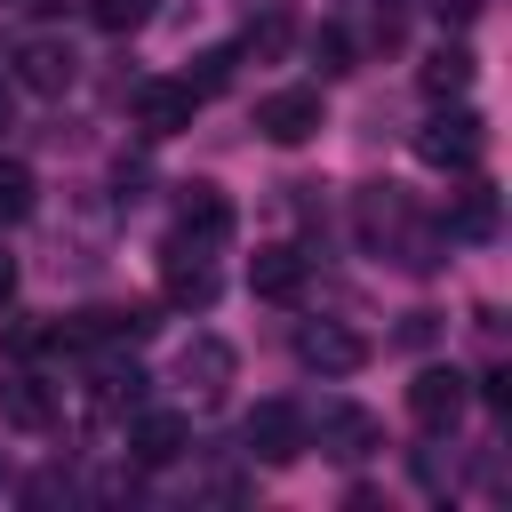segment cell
Instances as JSON below:
<instances>
[{"instance_id": "ffe728a7", "label": "cell", "mask_w": 512, "mask_h": 512, "mask_svg": "<svg viewBox=\"0 0 512 512\" xmlns=\"http://www.w3.org/2000/svg\"><path fill=\"white\" fill-rule=\"evenodd\" d=\"M312 64H320V80L352 72V32H344V24H320V32H312Z\"/></svg>"}, {"instance_id": "4dcf8cb0", "label": "cell", "mask_w": 512, "mask_h": 512, "mask_svg": "<svg viewBox=\"0 0 512 512\" xmlns=\"http://www.w3.org/2000/svg\"><path fill=\"white\" fill-rule=\"evenodd\" d=\"M0 120H8V88H0Z\"/></svg>"}, {"instance_id": "ac0fdd59", "label": "cell", "mask_w": 512, "mask_h": 512, "mask_svg": "<svg viewBox=\"0 0 512 512\" xmlns=\"http://www.w3.org/2000/svg\"><path fill=\"white\" fill-rule=\"evenodd\" d=\"M56 408H48V392H40V376H8L0 384V424H16V432H40Z\"/></svg>"}, {"instance_id": "cb8c5ba5", "label": "cell", "mask_w": 512, "mask_h": 512, "mask_svg": "<svg viewBox=\"0 0 512 512\" xmlns=\"http://www.w3.org/2000/svg\"><path fill=\"white\" fill-rule=\"evenodd\" d=\"M280 48H288V16L272 8V16H256V24H248V56H280Z\"/></svg>"}, {"instance_id": "f1b7e54d", "label": "cell", "mask_w": 512, "mask_h": 512, "mask_svg": "<svg viewBox=\"0 0 512 512\" xmlns=\"http://www.w3.org/2000/svg\"><path fill=\"white\" fill-rule=\"evenodd\" d=\"M16 296V256H0V304Z\"/></svg>"}, {"instance_id": "1f68e13d", "label": "cell", "mask_w": 512, "mask_h": 512, "mask_svg": "<svg viewBox=\"0 0 512 512\" xmlns=\"http://www.w3.org/2000/svg\"><path fill=\"white\" fill-rule=\"evenodd\" d=\"M0 488H8V456H0Z\"/></svg>"}, {"instance_id": "4fadbf2b", "label": "cell", "mask_w": 512, "mask_h": 512, "mask_svg": "<svg viewBox=\"0 0 512 512\" xmlns=\"http://www.w3.org/2000/svg\"><path fill=\"white\" fill-rule=\"evenodd\" d=\"M448 240H496V184L472 176L464 192H448V216H440Z\"/></svg>"}, {"instance_id": "9c48e42d", "label": "cell", "mask_w": 512, "mask_h": 512, "mask_svg": "<svg viewBox=\"0 0 512 512\" xmlns=\"http://www.w3.org/2000/svg\"><path fill=\"white\" fill-rule=\"evenodd\" d=\"M176 240L200 248V256H216V248L232 240V200H224L216 184H184V200H176Z\"/></svg>"}, {"instance_id": "484cf974", "label": "cell", "mask_w": 512, "mask_h": 512, "mask_svg": "<svg viewBox=\"0 0 512 512\" xmlns=\"http://www.w3.org/2000/svg\"><path fill=\"white\" fill-rule=\"evenodd\" d=\"M480 400L504 416V408H512V368H488V376H480Z\"/></svg>"}, {"instance_id": "3957f363", "label": "cell", "mask_w": 512, "mask_h": 512, "mask_svg": "<svg viewBox=\"0 0 512 512\" xmlns=\"http://www.w3.org/2000/svg\"><path fill=\"white\" fill-rule=\"evenodd\" d=\"M464 408H472V376H464V368H416V384H408V416H416L432 440L456 432Z\"/></svg>"}, {"instance_id": "44dd1931", "label": "cell", "mask_w": 512, "mask_h": 512, "mask_svg": "<svg viewBox=\"0 0 512 512\" xmlns=\"http://www.w3.org/2000/svg\"><path fill=\"white\" fill-rule=\"evenodd\" d=\"M88 16H96L104 32H136V24L152 16V0H88Z\"/></svg>"}, {"instance_id": "7a4b0ae2", "label": "cell", "mask_w": 512, "mask_h": 512, "mask_svg": "<svg viewBox=\"0 0 512 512\" xmlns=\"http://www.w3.org/2000/svg\"><path fill=\"white\" fill-rule=\"evenodd\" d=\"M480 152H488V128H480V112H432L424 128H416V160L424 168H448V176H472L480 168Z\"/></svg>"}, {"instance_id": "8992f818", "label": "cell", "mask_w": 512, "mask_h": 512, "mask_svg": "<svg viewBox=\"0 0 512 512\" xmlns=\"http://www.w3.org/2000/svg\"><path fill=\"white\" fill-rule=\"evenodd\" d=\"M296 360L312 376H352V368H368V336L344 320H296Z\"/></svg>"}, {"instance_id": "f546056e", "label": "cell", "mask_w": 512, "mask_h": 512, "mask_svg": "<svg viewBox=\"0 0 512 512\" xmlns=\"http://www.w3.org/2000/svg\"><path fill=\"white\" fill-rule=\"evenodd\" d=\"M24 8H64V0H24Z\"/></svg>"}, {"instance_id": "6da1fadb", "label": "cell", "mask_w": 512, "mask_h": 512, "mask_svg": "<svg viewBox=\"0 0 512 512\" xmlns=\"http://www.w3.org/2000/svg\"><path fill=\"white\" fill-rule=\"evenodd\" d=\"M352 232H360L368 256H384V264H400V272H440V264H448V232H440L400 184H360V192H352Z\"/></svg>"}, {"instance_id": "4316f807", "label": "cell", "mask_w": 512, "mask_h": 512, "mask_svg": "<svg viewBox=\"0 0 512 512\" xmlns=\"http://www.w3.org/2000/svg\"><path fill=\"white\" fill-rule=\"evenodd\" d=\"M432 336H440V312H408L400 320V344H432Z\"/></svg>"}, {"instance_id": "52a82bcc", "label": "cell", "mask_w": 512, "mask_h": 512, "mask_svg": "<svg viewBox=\"0 0 512 512\" xmlns=\"http://www.w3.org/2000/svg\"><path fill=\"white\" fill-rule=\"evenodd\" d=\"M304 440H320L336 464H360V456H376V448H384V424H376L360 400H328V408H320V424H304Z\"/></svg>"}, {"instance_id": "603a6c76", "label": "cell", "mask_w": 512, "mask_h": 512, "mask_svg": "<svg viewBox=\"0 0 512 512\" xmlns=\"http://www.w3.org/2000/svg\"><path fill=\"white\" fill-rule=\"evenodd\" d=\"M368 24H376V48H400V32H408V0H368Z\"/></svg>"}, {"instance_id": "7402d4cb", "label": "cell", "mask_w": 512, "mask_h": 512, "mask_svg": "<svg viewBox=\"0 0 512 512\" xmlns=\"http://www.w3.org/2000/svg\"><path fill=\"white\" fill-rule=\"evenodd\" d=\"M232 64H240V48H208V56H200V72H192V96H216V88L232 80Z\"/></svg>"}, {"instance_id": "7c38bea8", "label": "cell", "mask_w": 512, "mask_h": 512, "mask_svg": "<svg viewBox=\"0 0 512 512\" xmlns=\"http://www.w3.org/2000/svg\"><path fill=\"white\" fill-rule=\"evenodd\" d=\"M248 288H256L264 304H296V296H304V248H288V240H280V248H256V256H248Z\"/></svg>"}, {"instance_id": "5b68a950", "label": "cell", "mask_w": 512, "mask_h": 512, "mask_svg": "<svg viewBox=\"0 0 512 512\" xmlns=\"http://www.w3.org/2000/svg\"><path fill=\"white\" fill-rule=\"evenodd\" d=\"M320 128H328L320 88H272V96H256V136L264 144H312Z\"/></svg>"}, {"instance_id": "d4e9b609", "label": "cell", "mask_w": 512, "mask_h": 512, "mask_svg": "<svg viewBox=\"0 0 512 512\" xmlns=\"http://www.w3.org/2000/svg\"><path fill=\"white\" fill-rule=\"evenodd\" d=\"M416 480H424L432 496H448V488H456V464H448L440 448H424V456H416Z\"/></svg>"}, {"instance_id": "5bb4252c", "label": "cell", "mask_w": 512, "mask_h": 512, "mask_svg": "<svg viewBox=\"0 0 512 512\" xmlns=\"http://www.w3.org/2000/svg\"><path fill=\"white\" fill-rule=\"evenodd\" d=\"M232 368H240V352H232L224 336H192V344L176 352V376H184L192 392H224V384H232Z\"/></svg>"}, {"instance_id": "e0dca14e", "label": "cell", "mask_w": 512, "mask_h": 512, "mask_svg": "<svg viewBox=\"0 0 512 512\" xmlns=\"http://www.w3.org/2000/svg\"><path fill=\"white\" fill-rule=\"evenodd\" d=\"M88 400H96V416H136V408H144V368H136V360H104Z\"/></svg>"}, {"instance_id": "ba28073f", "label": "cell", "mask_w": 512, "mask_h": 512, "mask_svg": "<svg viewBox=\"0 0 512 512\" xmlns=\"http://www.w3.org/2000/svg\"><path fill=\"white\" fill-rule=\"evenodd\" d=\"M312 440H304V408L296 400H256L248 408V456L256 464H296Z\"/></svg>"}, {"instance_id": "9a60e30c", "label": "cell", "mask_w": 512, "mask_h": 512, "mask_svg": "<svg viewBox=\"0 0 512 512\" xmlns=\"http://www.w3.org/2000/svg\"><path fill=\"white\" fill-rule=\"evenodd\" d=\"M168 296H176V304H192V312H208V304H216V272H208V256H200V248H184V240H168Z\"/></svg>"}, {"instance_id": "8fae6325", "label": "cell", "mask_w": 512, "mask_h": 512, "mask_svg": "<svg viewBox=\"0 0 512 512\" xmlns=\"http://www.w3.org/2000/svg\"><path fill=\"white\" fill-rule=\"evenodd\" d=\"M72 72H80L72 40H24V48H16V80H24L32 96H64Z\"/></svg>"}, {"instance_id": "d6986e66", "label": "cell", "mask_w": 512, "mask_h": 512, "mask_svg": "<svg viewBox=\"0 0 512 512\" xmlns=\"http://www.w3.org/2000/svg\"><path fill=\"white\" fill-rule=\"evenodd\" d=\"M32 192H40L32 168H24V160H0V224H24V216H32Z\"/></svg>"}, {"instance_id": "2e32d148", "label": "cell", "mask_w": 512, "mask_h": 512, "mask_svg": "<svg viewBox=\"0 0 512 512\" xmlns=\"http://www.w3.org/2000/svg\"><path fill=\"white\" fill-rule=\"evenodd\" d=\"M416 80H424V96H432V104L464 96V88H472V48H464V40H440V48L424 56V72H416Z\"/></svg>"}, {"instance_id": "277c9868", "label": "cell", "mask_w": 512, "mask_h": 512, "mask_svg": "<svg viewBox=\"0 0 512 512\" xmlns=\"http://www.w3.org/2000/svg\"><path fill=\"white\" fill-rule=\"evenodd\" d=\"M192 112H200V96H192V80H136V96H128V120H136V136H184L192 128Z\"/></svg>"}, {"instance_id": "30bf717a", "label": "cell", "mask_w": 512, "mask_h": 512, "mask_svg": "<svg viewBox=\"0 0 512 512\" xmlns=\"http://www.w3.org/2000/svg\"><path fill=\"white\" fill-rule=\"evenodd\" d=\"M192 448V424L176 408H136L128 416V464H176Z\"/></svg>"}, {"instance_id": "83f0119b", "label": "cell", "mask_w": 512, "mask_h": 512, "mask_svg": "<svg viewBox=\"0 0 512 512\" xmlns=\"http://www.w3.org/2000/svg\"><path fill=\"white\" fill-rule=\"evenodd\" d=\"M432 8H440V16H448V24H472V16H480V8H488V0H432Z\"/></svg>"}]
</instances>
